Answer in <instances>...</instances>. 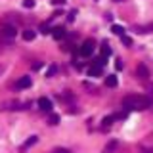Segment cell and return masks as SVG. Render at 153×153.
<instances>
[{
    "mask_svg": "<svg viewBox=\"0 0 153 153\" xmlns=\"http://www.w3.org/2000/svg\"><path fill=\"white\" fill-rule=\"evenodd\" d=\"M123 105L124 107H130V109H147L151 105V98L130 94V96H126V98L123 100Z\"/></svg>",
    "mask_w": 153,
    "mask_h": 153,
    "instance_id": "6da1fadb",
    "label": "cell"
},
{
    "mask_svg": "<svg viewBox=\"0 0 153 153\" xmlns=\"http://www.w3.org/2000/svg\"><path fill=\"white\" fill-rule=\"evenodd\" d=\"M79 52H80V56H82V57H90V56H92V52H94V40H92V38L84 40L82 44H80Z\"/></svg>",
    "mask_w": 153,
    "mask_h": 153,
    "instance_id": "7a4b0ae2",
    "label": "cell"
},
{
    "mask_svg": "<svg viewBox=\"0 0 153 153\" xmlns=\"http://www.w3.org/2000/svg\"><path fill=\"white\" fill-rule=\"evenodd\" d=\"M0 33H2L6 38H10V40H13L17 35V27H13V25H8V23H2V29H0Z\"/></svg>",
    "mask_w": 153,
    "mask_h": 153,
    "instance_id": "3957f363",
    "label": "cell"
},
{
    "mask_svg": "<svg viewBox=\"0 0 153 153\" xmlns=\"http://www.w3.org/2000/svg\"><path fill=\"white\" fill-rule=\"evenodd\" d=\"M52 107H54V105H52V102H50L48 98H40V100H38V109H40V111L50 113V111H52Z\"/></svg>",
    "mask_w": 153,
    "mask_h": 153,
    "instance_id": "277c9868",
    "label": "cell"
},
{
    "mask_svg": "<svg viewBox=\"0 0 153 153\" xmlns=\"http://www.w3.org/2000/svg\"><path fill=\"white\" fill-rule=\"evenodd\" d=\"M136 73H138V79H142V80H147V79H149V69H147V65H143V63L138 65Z\"/></svg>",
    "mask_w": 153,
    "mask_h": 153,
    "instance_id": "5b68a950",
    "label": "cell"
},
{
    "mask_svg": "<svg viewBox=\"0 0 153 153\" xmlns=\"http://www.w3.org/2000/svg\"><path fill=\"white\" fill-rule=\"evenodd\" d=\"M0 109H2V111H16V109H23V107H21L19 102H8V103L0 105Z\"/></svg>",
    "mask_w": 153,
    "mask_h": 153,
    "instance_id": "8992f818",
    "label": "cell"
},
{
    "mask_svg": "<svg viewBox=\"0 0 153 153\" xmlns=\"http://www.w3.org/2000/svg\"><path fill=\"white\" fill-rule=\"evenodd\" d=\"M2 23H8V25H13V27H17L19 23H21V19H19L16 13H10V16H6L2 19Z\"/></svg>",
    "mask_w": 153,
    "mask_h": 153,
    "instance_id": "52a82bcc",
    "label": "cell"
},
{
    "mask_svg": "<svg viewBox=\"0 0 153 153\" xmlns=\"http://www.w3.org/2000/svg\"><path fill=\"white\" fill-rule=\"evenodd\" d=\"M65 29L63 27H56V29H52V36L56 38V40H61V38H65Z\"/></svg>",
    "mask_w": 153,
    "mask_h": 153,
    "instance_id": "ba28073f",
    "label": "cell"
},
{
    "mask_svg": "<svg viewBox=\"0 0 153 153\" xmlns=\"http://www.w3.org/2000/svg\"><path fill=\"white\" fill-rule=\"evenodd\" d=\"M16 86L17 88H29V86H31V76H21Z\"/></svg>",
    "mask_w": 153,
    "mask_h": 153,
    "instance_id": "9c48e42d",
    "label": "cell"
},
{
    "mask_svg": "<svg viewBox=\"0 0 153 153\" xmlns=\"http://www.w3.org/2000/svg\"><path fill=\"white\" fill-rule=\"evenodd\" d=\"M117 146H119V142H117V140H111V142H107V146L103 147V151H102V153H113L115 149H117Z\"/></svg>",
    "mask_w": 153,
    "mask_h": 153,
    "instance_id": "30bf717a",
    "label": "cell"
},
{
    "mask_svg": "<svg viewBox=\"0 0 153 153\" xmlns=\"http://www.w3.org/2000/svg\"><path fill=\"white\" fill-rule=\"evenodd\" d=\"M35 36H36V33H35V29H25L23 31V40H35Z\"/></svg>",
    "mask_w": 153,
    "mask_h": 153,
    "instance_id": "8fae6325",
    "label": "cell"
},
{
    "mask_svg": "<svg viewBox=\"0 0 153 153\" xmlns=\"http://www.w3.org/2000/svg\"><path fill=\"white\" fill-rule=\"evenodd\" d=\"M113 121H115V115H109V117H105L103 121H102V128H103V130H107V128L113 124Z\"/></svg>",
    "mask_w": 153,
    "mask_h": 153,
    "instance_id": "7c38bea8",
    "label": "cell"
},
{
    "mask_svg": "<svg viewBox=\"0 0 153 153\" xmlns=\"http://www.w3.org/2000/svg\"><path fill=\"white\" fill-rule=\"evenodd\" d=\"M100 75H102V67H100V65L98 67L94 65V67H90V69H88V76H100Z\"/></svg>",
    "mask_w": 153,
    "mask_h": 153,
    "instance_id": "4fadbf2b",
    "label": "cell"
},
{
    "mask_svg": "<svg viewBox=\"0 0 153 153\" xmlns=\"http://www.w3.org/2000/svg\"><path fill=\"white\" fill-rule=\"evenodd\" d=\"M38 142V136H31V138H29V140L25 142V143H23V149H27V147H31V146H35V143Z\"/></svg>",
    "mask_w": 153,
    "mask_h": 153,
    "instance_id": "5bb4252c",
    "label": "cell"
},
{
    "mask_svg": "<svg viewBox=\"0 0 153 153\" xmlns=\"http://www.w3.org/2000/svg\"><path fill=\"white\" fill-rule=\"evenodd\" d=\"M48 124H52V126H56V124H59V115L52 113V115H50V119H48Z\"/></svg>",
    "mask_w": 153,
    "mask_h": 153,
    "instance_id": "9a60e30c",
    "label": "cell"
},
{
    "mask_svg": "<svg viewBox=\"0 0 153 153\" xmlns=\"http://www.w3.org/2000/svg\"><path fill=\"white\" fill-rule=\"evenodd\" d=\"M138 33H153V23H149V25H143V27H136Z\"/></svg>",
    "mask_w": 153,
    "mask_h": 153,
    "instance_id": "2e32d148",
    "label": "cell"
},
{
    "mask_svg": "<svg viewBox=\"0 0 153 153\" xmlns=\"http://www.w3.org/2000/svg\"><path fill=\"white\" fill-rule=\"evenodd\" d=\"M105 84H107V86H117V76H115V75H109L107 79H105Z\"/></svg>",
    "mask_w": 153,
    "mask_h": 153,
    "instance_id": "e0dca14e",
    "label": "cell"
},
{
    "mask_svg": "<svg viewBox=\"0 0 153 153\" xmlns=\"http://www.w3.org/2000/svg\"><path fill=\"white\" fill-rule=\"evenodd\" d=\"M111 31H113V35H117V36H123L124 29H123L121 25H113V27H111Z\"/></svg>",
    "mask_w": 153,
    "mask_h": 153,
    "instance_id": "ac0fdd59",
    "label": "cell"
},
{
    "mask_svg": "<svg viewBox=\"0 0 153 153\" xmlns=\"http://www.w3.org/2000/svg\"><path fill=\"white\" fill-rule=\"evenodd\" d=\"M102 56H103V57H109V56H111V50H109V46H107V44H103V46H102Z\"/></svg>",
    "mask_w": 153,
    "mask_h": 153,
    "instance_id": "d6986e66",
    "label": "cell"
},
{
    "mask_svg": "<svg viewBox=\"0 0 153 153\" xmlns=\"http://www.w3.org/2000/svg\"><path fill=\"white\" fill-rule=\"evenodd\" d=\"M123 44L124 46H132V38L126 36V35H123Z\"/></svg>",
    "mask_w": 153,
    "mask_h": 153,
    "instance_id": "ffe728a7",
    "label": "cell"
},
{
    "mask_svg": "<svg viewBox=\"0 0 153 153\" xmlns=\"http://www.w3.org/2000/svg\"><path fill=\"white\" fill-rule=\"evenodd\" d=\"M40 33L48 35V33H50V25H48V23H42V25H40Z\"/></svg>",
    "mask_w": 153,
    "mask_h": 153,
    "instance_id": "44dd1931",
    "label": "cell"
},
{
    "mask_svg": "<svg viewBox=\"0 0 153 153\" xmlns=\"http://www.w3.org/2000/svg\"><path fill=\"white\" fill-rule=\"evenodd\" d=\"M23 6L25 8H35V0H23Z\"/></svg>",
    "mask_w": 153,
    "mask_h": 153,
    "instance_id": "7402d4cb",
    "label": "cell"
},
{
    "mask_svg": "<svg viewBox=\"0 0 153 153\" xmlns=\"http://www.w3.org/2000/svg\"><path fill=\"white\" fill-rule=\"evenodd\" d=\"M52 153H71V151H69V149H65V147H56V149L52 151Z\"/></svg>",
    "mask_w": 153,
    "mask_h": 153,
    "instance_id": "603a6c76",
    "label": "cell"
},
{
    "mask_svg": "<svg viewBox=\"0 0 153 153\" xmlns=\"http://www.w3.org/2000/svg\"><path fill=\"white\" fill-rule=\"evenodd\" d=\"M56 71H57V69H56L54 65H52L50 69H48V73H46V75H48V76H54V75H56Z\"/></svg>",
    "mask_w": 153,
    "mask_h": 153,
    "instance_id": "cb8c5ba5",
    "label": "cell"
},
{
    "mask_svg": "<svg viewBox=\"0 0 153 153\" xmlns=\"http://www.w3.org/2000/svg\"><path fill=\"white\" fill-rule=\"evenodd\" d=\"M115 119H126V111H121V113H117V115H115Z\"/></svg>",
    "mask_w": 153,
    "mask_h": 153,
    "instance_id": "d4e9b609",
    "label": "cell"
},
{
    "mask_svg": "<svg viewBox=\"0 0 153 153\" xmlns=\"http://www.w3.org/2000/svg\"><path fill=\"white\" fill-rule=\"evenodd\" d=\"M40 67H42V61H36V63H33V69H35V71H38Z\"/></svg>",
    "mask_w": 153,
    "mask_h": 153,
    "instance_id": "484cf974",
    "label": "cell"
},
{
    "mask_svg": "<svg viewBox=\"0 0 153 153\" xmlns=\"http://www.w3.org/2000/svg\"><path fill=\"white\" fill-rule=\"evenodd\" d=\"M52 4L54 6H61V4H65V0H52Z\"/></svg>",
    "mask_w": 153,
    "mask_h": 153,
    "instance_id": "4316f807",
    "label": "cell"
},
{
    "mask_svg": "<svg viewBox=\"0 0 153 153\" xmlns=\"http://www.w3.org/2000/svg\"><path fill=\"white\" fill-rule=\"evenodd\" d=\"M75 13H76V12H75V10H73V12L69 13V17H67V19H69V21H75Z\"/></svg>",
    "mask_w": 153,
    "mask_h": 153,
    "instance_id": "83f0119b",
    "label": "cell"
},
{
    "mask_svg": "<svg viewBox=\"0 0 153 153\" xmlns=\"http://www.w3.org/2000/svg\"><path fill=\"white\" fill-rule=\"evenodd\" d=\"M142 153H153V149L149 147V149H142Z\"/></svg>",
    "mask_w": 153,
    "mask_h": 153,
    "instance_id": "f1b7e54d",
    "label": "cell"
},
{
    "mask_svg": "<svg viewBox=\"0 0 153 153\" xmlns=\"http://www.w3.org/2000/svg\"><path fill=\"white\" fill-rule=\"evenodd\" d=\"M4 73V65H0V75H2Z\"/></svg>",
    "mask_w": 153,
    "mask_h": 153,
    "instance_id": "f546056e",
    "label": "cell"
},
{
    "mask_svg": "<svg viewBox=\"0 0 153 153\" xmlns=\"http://www.w3.org/2000/svg\"><path fill=\"white\" fill-rule=\"evenodd\" d=\"M2 52H4V46H2V44H0V54H2Z\"/></svg>",
    "mask_w": 153,
    "mask_h": 153,
    "instance_id": "4dcf8cb0",
    "label": "cell"
},
{
    "mask_svg": "<svg viewBox=\"0 0 153 153\" xmlns=\"http://www.w3.org/2000/svg\"><path fill=\"white\" fill-rule=\"evenodd\" d=\"M113 2H124V0H113Z\"/></svg>",
    "mask_w": 153,
    "mask_h": 153,
    "instance_id": "1f68e13d",
    "label": "cell"
}]
</instances>
